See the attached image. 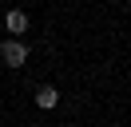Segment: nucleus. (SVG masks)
<instances>
[{
    "label": "nucleus",
    "instance_id": "obj_1",
    "mask_svg": "<svg viewBox=\"0 0 131 127\" xmlns=\"http://www.w3.org/2000/svg\"><path fill=\"white\" fill-rule=\"evenodd\" d=\"M0 60L8 64V68H24V64H28V44H20V40H4V44H0Z\"/></svg>",
    "mask_w": 131,
    "mask_h": 127
},
{
    "label": "nucleus",
    "instance_id": "obj_2",
    "mask_svg": "<svg viewBox=\"0 0 131 127\" xmlns=\"http://www.w3.org/2000/svg\"><path fill=\"white\" fill-rule=\"evenodd\" d=\"M4 24H8V32H12V36H20V32H28V12L12 8V12L4 16Z\"/></svg>",
    "mask_w": 131,
    "mask_h": 127
},
{
    "label": "nucleus",
    "instance_id": "obj_3",
    "mask_svg": "<svg viewBox=\"0 0 131 127\" xmlns=\"http://www.w3.org/2000/svg\"><path fill=\"white\" fill-rule=\"evenodd\" d=\"M56 103H60V91H56V87H40V91H36V107L52 111Z\"/></svg>",
    "mask_w": 131,
    "mask_h": 127
}]
</instances>
